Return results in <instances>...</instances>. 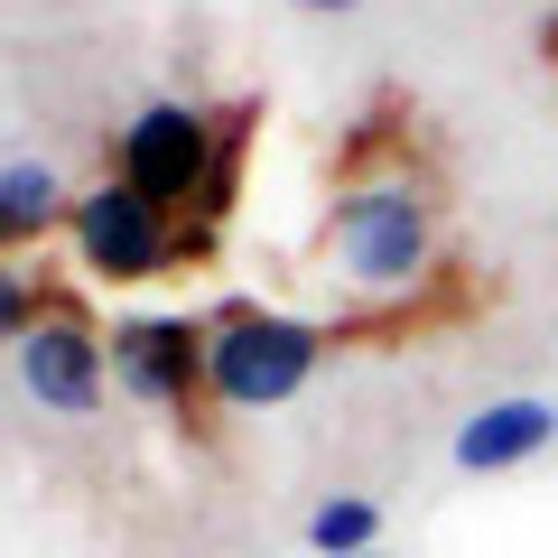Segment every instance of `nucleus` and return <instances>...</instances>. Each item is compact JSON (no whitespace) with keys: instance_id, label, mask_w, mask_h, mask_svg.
Returning <instances> with one entry per match:
<instances>
[{"instance_id":"obj_1","label":"nucleus","mask_w":558,"mask_h":558,"mask_svg":"<svg viewBox=\"0 0 558 558\" xmlns=\"http://www.w3.org/2000/svg\"><path fill=\"white\" fill-rule=\"evenodd\" d=\"M326 270L373 307H400L438 279V186L410 178V168H363V178L336 186L317 233Z\"/></svg>"},{"instance_id":"obj_2","label":"nucleus","mask_w":558,"mask_h":558,"mask_svg":"<svg viewBox=\"0 0 558 558\" xmlns=\"http://www.w3.org/2000/svg\"><path fill=\"white\" fill-rule=\"evenodd\" d=\"M317 363H326V326L307 317H279L252 299H223L205 317V400L215 410H279L307 391Z\"/></svg>"},{"instance_id":"obj_3","label":"nucleus","mask_w":558,"mask_h":558,"mask_svg":"<svg viewBox=\"0 0 558 558\" xmlns=\"http://www.w3.org/2000/svg\"><path fill=\"white\" fill-rule=\"evenodd\" d=\"M242 131H252V112L215 121V112H196V102H149V112H131V131H121V186L159 196L168 215H178V205H205V186L223 178V159L242 149Z\"/></svg>"},{"instance_id":"obj_4","label":"nucleus","mask_w":558,"mask_h":558,"mask_svg":"<svg viewBox=\"0 0 558 558\" xmlns=\"http://www.w3.org/2000/svg\"><path fill=\"white\" fill-rule=\"evenodd\" d=\"M65 242H75V260L94 279H112V289H131V279H168L186 252H196L186 215H168L159 196H140V186H121V178H102V186L75 196Z\"/></svg>"},{"instance_id":"obj_5","label":"nucleus","mask_w":558,"mask_h":558,"mask_svg":"<svg viewBox=\"0 0 558 558\" xmlns=\"http://www.w3.org/2000/svg\"><path fill=\"white\" fill-rule=\"evenodd\" d=\"M10 373H20V391L38 400L47 418H94L102 400H112V344H102L75 307H47V317L10 344Z\"/></svg>"},{"instance_id":"obj_6","label":"nucleus","mask_w":558,"mask_h":558,"mask_svg":"<svg viewBox=\"0 0 558 558\" xmlns=\"http://www.w3.org/2000/svg\"><path fill=\"white\" fill-rule=\"evenodd\" d=\"M112 391L149 400V410H186L205 391V317H112Z\"/></svg>"},{"instance_id":"obj_7","label":"nucleus","mask_w":558,"mask_h":558,"mask_svg":"<svg viewBox=\"0 0 558 558\" xmlns=\"http://www.w3.org/2000/svg\"><path fill=\"white\" fill-rule=\"evenodd\" d=\"M549 447H558V400H484L447 457H457V475H512Z\"/></svg>"},{"instance_id":"obj_8","label":"nucleus","mask_w":558,"mask_h":558,"mask_svg":"<svg viewBox=\"0 0 558 558\" xmlns=\"http://www.w3.org/2000/svg\"><path fill=\"white\" fill-rule=\"evenodd\" d=\"M65 215H75V196H65V178L47 159L0 168V260L28 252V242H47V233H65Z\"/></svg>"},{"instance_id":"obj_9","label":"nucleus","mask_w":558,"mask_h":558,"mask_svg":"<svg viewBox=\"0 0 558 558\" xmlns=\"http://www.w3.org/2000/svg\"><path fill=\"white\" fill-rule=\"evenodd\" d=\"M373 539H381V502H363V494H326L307 512V549L317 558H363Z\"/></svg>"},{"instance_id":"obj_10","label":"nucleus","mask_w":558,"mask_h":558,"mask_svg":"<svg viewBox=\"0 0 558 558\" xmlns=\"http://www.w3.org/2000/svg\"><path fill=\"white\" fill-rule=\"evenodd\" d=\"M38 317H47V307H38V279H28L20 260H0V354H10Z\"/></svg>"},{"instance_id":"obj_11","label":"nucleus","mask_w":558,"mask_h":558,"mask_svg":"<svg viewBox=\"0 0 558 558\" xmlns=\"http://www.w3.org/2000/svg\"><path fill=\"white\" fill-rule=\"evenodd\" d=\"M299 10H336V20H344V10H354V0H299Z\"/></svg>"},{"instance_id":"obj_12","label":"nucleus","mask_w":558,"mask_h":558,"mask_svg":"<svg viewBox=\"0 0 558 558\" xmlns=\"http://www.w3.org/2000/svg\"><path fill=\"white\" fill-rule=\"evenodd\" d=\"M363 558H381V549H363Z\"/></svg>"}]
</instances>
